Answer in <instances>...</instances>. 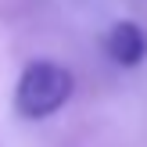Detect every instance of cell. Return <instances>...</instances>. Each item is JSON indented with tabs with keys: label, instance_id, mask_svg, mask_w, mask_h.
<instances>
[{
	"label": "cell",
	"instance_id": "6da1fadb",
	"mask_svg": "<svg viewBox=\"0 0 147 147\" xmlns=\"http://www.w3.org/2000/svg\"><path fill=\"white\" fill-rule=\"evenodd\" d=\"M72 72L57 61H32L22 72V83L14 90V108L25 119H47L61 111V104L72 97Z\"/></svg>",
	"mask_w": 147,
	"mask_h": 147
},
{
	"label": "cell",
	"instance_id": "7a4b0ae2",
	"mask_svg": "<svg viewBox=\"0 0 147 147\" xmlns=\"http://www.w3.org/2000/svg\"><path fill=\"white\" fill-rule=\"evenodd\" d=\"M104 50H108V57H111L115 65L133 68V65H140L147 57V32L136 22H119V25H111V32H108Z\"/></svg>",
	"mask_w": 147,
	"mask_h": 147
}]
</instances>
